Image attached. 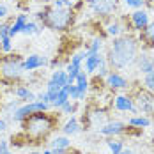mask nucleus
<instances>
[{"mask_svg":"<svg viewBox=\"0 0 154 154\" xmlns=\"http://www.w3.org/2000/svg\"><path fill=\"white\" fill-rule=\"evenodd\" d=\"M137 59V43L131 37H121L113 41L108 60L113 67H126Z\"/></svg>","mask_w":154,"mask_h":154,"instance_id":"nucleus-1","label":"nucleus"},{"mask_svg":"<svg viewBox=\"0 0 154 154\" xmlns=\"http://www.w3.org/2000/svg\"><path fill=\"white\" fill-rule=\"evenodd\" d=\"M25 129L30 137H45L48 131L51 129V121L48 119L45 113H30L27 117Z\"/></svg>","mask_w":154,"mask_h":154,"instance_id":"nucleus-2","label":"nucleus"},{"mask_svg":"<svg viewBox=\"0 0 154 154\" xmlns=\"http://www.w3.org/2000/svg\"><path fill=\"white\" fill-rule=\"evenodd\" d=\"M25 67H23V62L20 59H4L0 62V76L2 78H7V80H16L23 75Z\"/></svg>","mask_w":154,"mask_h":154,"instance_id":"nucleus-3","label":"nucleus"},{"mask_svg":"<svg viewBox=\"0 0 154 154\" xmlns=\"http://www.w3.org/2000/svg\"><path fill=\"white\" fill-rule=\"evenodd\" d=\"M46 21L50 23V27L53 29H66L71 21V13L66 9V7H53L51 11L46 13Z\"/></svg>","mask_w":154,"mask_h":154,"instance_id":"nucleus-4","label":"nucleus"},{"mask_svg":"<svg viewBox=\"0 0 154 154\" xmlns=\"http://www.w3.org/2000/svg\"><path fill=\"white\" fill-rule=\"evenodd\" d=\"M48 108H50V103H43V101H32V103H27L25 106L18 108L14 113H13V119L18 121V122H21V121H25L30 113H35V112H46Z\"/></svg>","mask_w":154,"mask_h":154,"instance_id":"nucleus-5","label":"nucleus"},{"mask_svg":"<svg viewBox=\"0 0 154 154\" xmlns=\"http://www.w3.org/2000/svg\"><path fill=\"white\" fill-rule=\"evenodd\" d=\"M89 5L94 9V13L106 16L115 9V0H89Z\"/></svg>","mask_w":154,"mask_h":154,"instance_id":"nucleus-6","label":"nucleus"},{"mask_svg":"<svg viewBox=\"0 0 154 154\" xmlns=\"http://www.w3.org/2000/svg\"><path fill=\"white\" fill-rule=\"evenodd\" d=\"M101 135H106V137H112V135H121L126 131V124L124 122H119V121H115V122H108L105 126H101Z\"/></svg>","mask_w":154,"mask_h":154,"instance_id":"nucleus-7","label":"nucleus"},{"mask_svg":"<svg viewBox=\"0 0 154 154\" xmlns=\"http://www.w3.org/2000/svg\"><path fill=\"white\" fill-rule=\"evenodd\" d=\"M46 57H43V55H29L23 62V67H25V71H34L37 67L46 66Z\"/></svg>","mask_w":154,"mask_h":154,"instance_id":"nucleus-8","label":"nucleus"},{"mask_svg":"<svg viewBox=\"0 0 154 154\" xmlns=\"http://www.w3.org/2000/svg\"><path fill=\"white\" fill-rule=\"evenodd\" d=\"M103 62H105V59L101 57L99 51H97V53H91V55H87V57H85V69H87V73H94V71H97V67H99Z\"/></svg>","mask_w":154,"mask_h":154,"instance_id":"nucleus-9","label":"nucleus"},{"mask_svg":"<svg viewBox=\"0 0 154 154\" xmlns=\"http://www.w3.org/2000/svg\"><path fill=\"white\" fill-rule=\"evenodd\" d=\"M75 82H76V92H78L76 99L80 101V99H83V97H85V92H87V89H89V80H87V75L80 71V73L76 75V80H75Z\"/></svg>","mask_w":154,"mask_h":154,"instance_id":"nucleus-10","label":"nucleus"},{"mask_svg":"<svg viewBox=\"0 0 154 154\" xmlns=\"http://www.w3.org/2000/svg\"><path fill=\"white\" fill-rule=\"evenodd\" d=\"M131 20H133V25H135L137 30H142V29H145V27L149 25V14H147L145 11H137V13H133V14H131Z\"/></svg>","mask_w":154,"mask_h":154,"instance_id":"nucleus-11","label":"nucleus"},{"mask_svg":"<svg viewBox=\"0 0 154 154\" xmlns=\"http://www.w3.org/2000/svg\"><path fill=\"white\" fill-rule=\"evenodd\" d=\"M106 82L112 89H126L128 87V80L121 75H117V73H110L106 76Z\"/></svg>","mask_w":154,"mask_h":154,"instance_id":"nucleus-12","label":"nucleus"},{"mask_svg":"<svg viewBox=\"0 0 154 154\" xmlns=\"http://www.w3.org/2000/svg\"><path fill=\"white\" fill-rule=\"evenodd\" d=\"M115 108H117L119 112H135L133 101H131L128 96H117V97H115Z\"/></svg>","mask_w":154,"mask_h":154,"instance_id":"nucleus-13","label":"nucleus"},{"mask_svg":"<svg viewBox=\"0 0 154 154\" xmlns=\"http://www.w3.org/2000/svg\"><path fill=\"white\" fill-rule=\"evenodd\" d=\"M29 20H27V14H18V18L14 20V23L9 27V37H14L16 34H20L21 29H23V25L27 23Z\"/></svg>","mask_w":154,"mask_h":154,"instance_id":"nucleus-14","label":"nucleus"},{"mask_svg":"<svg viewBox=\"0 0 154 154\" xmlns=\"http://www.w3.org/2000/svg\"><path fill=\"white\" fill-rule=\"evenodd\" d=\"M50 83H53V85H57L59 89H62L64 85H67V73L66 71H53V75L50 78Z\"/></svg>","mask_w":154,"mask_h":154,"instance_id":"nucleus-15","label":"nucleus"},{"mask_svg":"<svg viewBox=\"0 0 154 154\" xmlns=\"http://www.w3.org/2000/svg\"><path fill=\"white\" fill-rule=\"evenodd\" d=\"M138 69L143 73V75L154 71V59H149L147 55H142V57L138 59Z\"/></svg>","mask_w":154,"mask_h":154,"instance_id":"nucleus-16","label":"nucleus"},{"mask_svg":"<svg viewBox=\"0 0 154 154\" xmlns=\"http://www.w3.org/2000/svg\"><path fill=\"white\" fill-rule=\"evenodd\" d=\"M69 99H71V97H69V92H67V87L64 85V87H62L60 91H59V94H57V97H55V101H53L51 105H53L55 108H60L62 105H64V103H67Z\"/></svg>","mask_w":154,"mask_h":154,"instance_id":"nucleus-17","label":"nucleus"},{"mask_svg":"<svg viewBox=\"0 0 154 154\" xmlns=\"http://www.w3.org/2000/svg\"><path fill=\"white\" fill-rule=\"evenodd\" d=\"M64 133L66 135H75V133H78L80 131V126H78V121H76V117H71L67 122L64 124Z\"/></svg>","mask_w":154,"mask_h":154,"instance_id":"nucleus-18","label":"nucleus"},{"mask_svg":"<svg viewBox=\"0 0 154 154\" xmlns=\"http://www.w3.org/2000/svg\"><path fill=\"white\" fill-rule=\"evenodd\" d=\"M16 96H18V97H21V99H25V101H29V103L35 101V94L30 92V91H29V89H25V87H18V89H16Z\"/></svg>","mask_w":154,"mask_h":154,"instance_id":"nucleus-19","label":"nucleus"},{"mask_svg":"<svg viewBox=\"0 0 154 154\" xmlns=\"http://www.w3.org/2000/svg\"><path fill=\"white\" fill-rule=\"evenodd\" d=\"M69 145H71V142L66 137H57L51 140V149H69Z\"/></svg>","mask_w":154,"mask_h":154,"instance_id":"nucleus-20","label":"nucleus"},{"mask_svg":"<svg viewBox=\"0 0 154 154\" xmlns=\"http://www.w3.org/2000/svg\"><path fill=\"white\" fill-rule=\"evenodd\" d=\"M21 32H23L25 35H34V34H39V32H41V29H39V25H35L34 21H27V23L23 25Z\"/></svg>","mask_w":154,"mask_h":154,"instance_id":"nucleus-21","label":"nucleus"},{"mask_svg":"<svg viewBox=\"0 0 154 154\" xmlns=\"http://www.w3.org/2000/svg\"><path fill=\"white\" fill-rule=\"evenodd\" d=\"M151 121L147 117H131L129 119V126H137V128H147Z\"/></svg>","mask_w":154,"mask_h":154,"instance_id":"nucleus-22","label":"nucleus"},{"mask_svg":"<svg viewBox=\"0 0 154 154\" xmlns=\"http://www.w3.org/2000/svg\"><path fill=\"white\" fill-rule=\"evenodd\" d=\"M108 147H110V151H112V154H119L121 151H122V142L121 140H108L106 142Z\"/></svg>","mask_w":154,"mask_h":154,"instance_id":"nucleus-23","label":"nucleus"},{"mask_svg":"<svg viewBox=\"0 0 154 154\" xmlns=\"http://www.w3.org/2000/svg\"><path fill=\"white\" fill-rule=\"evenodd\" d=\"M101 43H103L101 39H94V41H92V46L85 51V57H87V55H91V53H97V51H99V48H101Z\"/></svg>","mask_w":154,"mask_h":154,"instance_id":"nucleus-24","label":"nucleus"},{"mask_svg":"<svg viewBox=\"0 0 154 154\" xmlns=\"http://www.w3.org/2000/svg\"><path fill=\"white\" fill-rule=\"evenodd\" d=\"M143 83H145V87H147V89L154 91V71H151V73H147V75H145Z\"/></svg>","mask_w":154,"mask_h":154,"instance_id":"nucleus-25","label":"nucleus"},{"mask_svg":"<svg viewBox=\"0 0 154 154\" xmlns=\"http://www.w3.org/2000/svg\"><path fill=\"white\" fill-rule=\"evenodd\" d=\"M108 34H110V35H119V34H121V25H119L117 21L110 23V25H108Z\"/></svg>","mask_w":154,"mask_h":154,"instance_id":"nucleus-26","label":"nucleus"},{"mask_svg":"<svg viewBox=\"0 0 154 154\" xmlns=\"http://www.w3.org/2000/svg\"><path fill=\"white\" fill-rule=\"evenodd\" d=\"M11 39H13V37H9V35H5V37L0 39V43H2V50H4V51H11V48H13Z\"/></svg>","mask_w":154,"mask_h":154,"instance_id":"nucleus-27","label":"nucleus"},{"mask_svg":"<svg viewBox=\"0 0 154 154\" xmlns=\"http://www.w3.org/2000/svg\"><path fill=\"white\" fill-rule=\"evenodd\" d=\"M60 110L64 112V113H75V110H76V106L75 105H71V99L67 101V103H64L60 106Z\"/></svg>","mask_w":154,"mask_h":154,"instance_id":"nucleus-28","label":"nucleus"},{"mask_svg":"<svg viewBox=\"0 0 154 154\" xmlns=\"http://www.w3.org/2000/svg\"><path fill=\"white\" fill-rule=\"evenodd\" d=\"M55 7H73V0H53Z\"/></svg>","mask_w":154,"mask_h":154,"instance_id":"nucleus-29","label":"nucleus"},{"mask_svg":"<svg viewBox=\"0 0 154 154\" xmlns=\"http://www.w3.org/2000/svg\"><path fill=\"white\" fill-rule=\"evenodd\" d=\"M124 4L128 5V7H142V4H143V0H124Z\"/></svg>","mask_w":154,"mask_h":154,"instance_id":"nucleus-30","label":"nucleus"},{"mask_svg":"<svg viewBox=\"0 0 154 154\" xmlns=\"http://www.w3.org/2000/svg\"><path fill=\"white\" fill-rule=\"evenodd\" d=\"M0 154H13L7 147V142L5 140H0Z\"/></svg>","mask_w":154,"mask_h":154,"instance_id":"nucleus-31","label":"nucleus"},{"mask_svg":"<svg viewBox=\"0 0 154 154\" xmlns=\"http://www.w3.org/2000/svg\"><path fill=\"white\" fill-rule=\"evenodd\" d=\"M145 32H147V37H149V39L154 43V23L147 25V27H145Z\"/></svg>","mask_w":154,"mask_h":154,"instance_id":"nucleus-32","label":"nucleus"},{"mask_svg":"<svg viewBox=\"0 0 154 154\" xmlns=\"http://www.w3.org/2000/svg\"><path fill=\"white\" fill-rule=\"evenodd\" d=\"M97 71H99V75H101V76H108V75H110V73H108V67H106V64H105V62H103V64L97 67Z\"/></svg>","mask_w":154,"mask_h":154,"instance_id":"nucleus-33","label":"nucleus"},{"mask_svg":"<svg viewBox=\"0 0 154 154\" xmlns=\"http://www.w3.org/2000/svg\"><path fill=\"white\" fill-rule=\"evenodd\" d=\"M5 35H9V25H0V39L2 37H5Z\"/></svg>","mask_w":154,"mask_h":154,"instance_id":"nucleus-34","label":"nucleus"},{"mask_svg":"<svg viewBox=\"0 0 154 154\" xmlns=\"http://www.w3.org/2000/svg\"><path fill=\"white\" fill-rule=\"evenodd\" d=\"M35 99H37V101H43V103H50V101H48V94L46 92H41L39 96H35Z\"/></svg>","mask_w":154,"mask_h":154,"instance_id":"nucleus-35","label":"nucleus"},{"mask_svg":"<svg viewBox=\"0 0 154 154\" xmlns=\"http://www.w3.org/2000/svg\"><path fill=\"white\" fill-rule=\"evenodd\" d=\"M5 16H7V7L0 5V18H5Z\"/></svg>","mask_w":154,"mask_h":154,"instance_id":"nucleus-36","label":"nucleus"},{"mask_svg":"<svg viewBox=\"0 0 154 154\" xmlns=\"http://www.w3.org/2000/svg\"><path fill=\"white\" fill-rule=\"evenodd\" d=\"M5 128H7V124H5V121H2V119H0V131H4Z\"/></svg>","mask_w":154,"mask_h":154,"instance_id":"nucleus-37","label":"nucleus"},{"mask_svg":"<svg viewBox=\"0 0 154 154\" xmlns=\"http://www.w3.org/2000/svg\"><path fill=\"white\" fill-rule=\"evenodd\" d=\"M119 154H133V152H131V151H121Z\"/></svg>","mask_w":154,"mask_h":154,"instance_id":"nucleus-38","label":"nucleus"},{"mask_svg":"<svg viewBox=\"0 0 154 154\" xmlns=\"http://www.w3.org/2000/svg\"><path fill=\"white\" fill-rule=\"evenodd\" d=\"M43 154H51V151H45V152H43Z\"/></svg>","mask_w":154,"mask_h":154,"instance_id":"nucleus-39","label":"nucleus"},{"mask_svg":"<svg viewBox=\"0 0 154 154\" xmlns=\"http://www.w3.org/2000/svg\"><path fill=\"white\" fill-rule=\"evenodd\" d=\"M30 154H43V152H30Z\"/></svg>","mask_w":154,"mask_h":154,"instance_id":"nucleus-40","label":"nucleus"}]
</instances>
